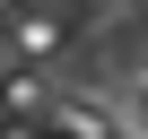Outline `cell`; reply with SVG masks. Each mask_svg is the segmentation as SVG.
<instances>
[{
    "instance_id": "cell-2",
    "label": "cell",
    "mask_w": 148,
    "mask_h": 139,
    "mask_svg": "<svg viewBox=\"0 0 148 139\" xmlns=\"http://www.w3.org/2000/svg\"><path fill=\"white\" fill-rule=\"evenodd\" d=\"M0 104H9V113H35V104H44V78H9Z\"/></svg>"
},
{
    "instance_id": "cell-1",
    "label": "cell",
    "mask_w": 148,
    "mask_h": 139,
    "mask_svg": "<svg viewBox=\"0 0 148 139\" xmlns=\"http://www.w3.org/2000/svg\"><path fill=\"white\" fill-rule=\"evenodd\" d=\"M18 52H26V61H52V52H61V26H52L44 9H35V18H18Z\"/></svg>"
}]
</instances>
